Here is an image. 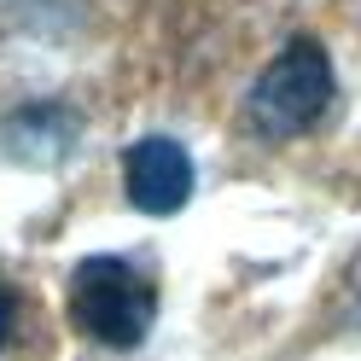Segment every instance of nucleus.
I'll return each instance as SVG.
<instances>
[{"mask_svg": "<svg viewBox=\"0 0 361 361\" xmlns=\"http://www.w3.org/2000/svg\"><path fill=\"white\" fill-rule=\"evenodd\" d=\"M332 59L314 35L286 41L280 59L251 82L245 94V128L262 134V140H291V134H309L326 117L332 105Z\"/></svg>", "mask_w": 361, "mask_h": 361, "instance_id": "f257e3e1", "label": "nucleus"}, {"mask_svg": "<svg viewBox=\"0 0 361 361\" xmlns=\"http://www.w3.org/2000/svg\"><path fill=\"white\" fill-rule=\"evenodd\" d=\"M71 321L105 350H134L157 321V286L128 257H82L71 274Z\"/></svg>", "mask_w": 361, "mask_h": 361, "instance_id": "f03ea898", "label": "nucleus"}, {"mask_svg": "<svg viewBox=\"0 0 361 361\" xmlns=\"http://www.w3.org/2000/svg\"><path fill=\"white\" fill-rule=\"evenodd\" d=\"M123 187L134 198V210L146 216H175L192 198V157L164 134H146L123 152Z\"/></svg>", "mask_w": 361, "mask_h": 361, "instance_id": "7ed1b4c3", "label": "nucleus"}, {"mask_svg": "<svg viewBox=\"0 0 361 361\" xmlns=\"http://www.w3.org/2000/svg\"><path fill=\"white\" fill-rule=\"evenodd\" d=\"M12 332H18V298H12V286H0V350L12 344Z\"/></svg>", "mask_w": 361, "mask_h": 361, "instance_id": "20e7f679", "label": "nucleus"}]
</instances>
